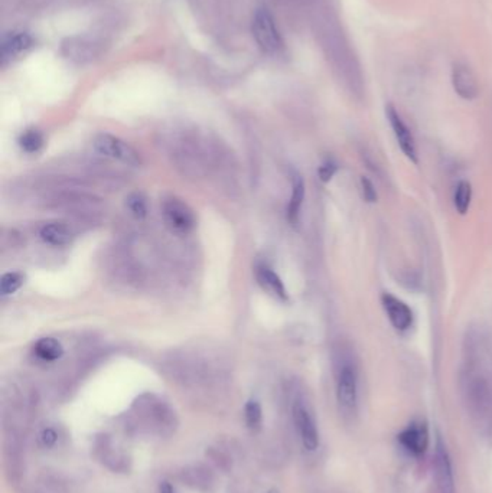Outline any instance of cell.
Wrapping results in <instances>:
<instances>
[{
	"mask_svg": "<svg viewBox=\"0 0 492 493\" xmlns=\"http://www.w3.org/2000/svg\"><path fill=\"white\" fill-rule=\"evenodd\" d=\"M292 416L302 446L307 452H315L319 446V431L312 413L302 401H296L293 405Z\"/></svg>",
	"mask_w": 492,
	"mask_h": 493,
	"instance_id": "277c9868",
	"label": "cell"
},
{
	"mask_svg": "<svg viewBox=\"0 0 492 493\" xmlns=\"http://www.w3.org/2000/svg\"><path fill=\"white\" fill-rule=\"evenodd\" d=\"M434 483H436V489H438L439 493H454L455 492L451 457H449L446 446L441 437H438V442H436Z\"/></svg>",
	"mask_w": 492,
	"mask_h": 493,
	"instance_id": "8992f818",
	"label": "cell"
},
{
	"mask_svg": "<svg viewBox=\"0 0 492 493\" xmlns=\"http://www.w3.org/2000/svg\"><path fill=\"white\" fill-rule=\"evenodd\" d=\"M161 493H174V489H172V486H171L169 483L163 482V483L161 485Z\"/></svg>",
	"mask_w": 492,
	"mask_h": 493,
	"instance_id": "d4e9b609",
	"label": "cell"
},
{
	"mask_svg": "<svg viewBox=\"0 0 492 493\" xmlns=\"http://www.w3.org/2000/svg\"><path fill=\"white\" fill-rule=\"evenodd\" d=\"M34 352L36 358H39L40 361L55 362L64 355V348L57 339H54V337H42V339L35 344Z\"/></svg>",
	"mask_w": 492,
	"mask_h": 493,
	"instance_id": "4fadbf2b",
	"label": "cell"
},
{
	"mask_svg": "<svg viewBox=\"0 0 492 493\" xmlns=\"http://www.w3.org/2000/svg\"><path fill=\"white\" fill-rule=\"evenodd\" d=\"M23 274L18 273V272H10L2 276L0 278V293L3 296H9L13 294L15 291H18L22 285H23Z\"/></svg>",
	"mask_w": 492,
	"mask_h": 493,
	"instance_id": "44dd1931",
	"label": "cell"
},
{
	"mask_svg": "<svg viewBox=\"0 0 492 493\" xmlns=\"http://www.w3.org/2000/svg\"><path fill=\"white\" fill-rule=\"evenodd\" d=\"M126 208L129 209V213L137 218L143 219L148 215V200L142 192H133L128 198H126Z\"/></svg>",
	"mask_w": 492,
	"mask_h": 493,
	"instance_id": "ac0fdd59",
	"label": "cell"
},
{
	"mask_svg": "<svg viewBox=\"0 0 492 493\" xmlns=\"http://www.w3.org/2000/svg\"><path fill=\"white\" fill-rule=\"evenodd\" d=\"M89 48H91V44H87L86 40L71 39V40H68V45H64V52L68 58L82 62V61L93 58L94 51H91Z\"/></svg>",
	"mask_w": 492,
	"mask_h": 493,
	"instance_id": "2e32d148",
	"label": "cell"
},
{
	"mask_svg": "<svg viewBox=\"0 0 492 493\" xmlns=\"http://www.w3.org/2000/svg\"><path fill=\"white\" fill-rule=\"evenodd\" d=\"M31 47H32V38L25 32H18V34L9 35L5 39L3 47H2V55L5 60L12 58V56H15Z\"/></svg>",
	"mask_w": 492,
	"mask_h": 493,
	"instance_id": "9a60e30c",
	"label": "cell"
},
{
	"mask_svg": "<svg viewBox=\"0 0 492 493\" xmlns=\"http://www.w3.org/2000/svg\"><path fill=\"white\" fill-rule=\"evenodd\" d=\"M336 400H338L340 408L344 413L351 414L355 411L358 400V383L353 366L345 365L340 371L338 381H336Z\"/></svg>",
	"mask_w": 492,
	"mask_h": 493,
	"instance_id": "5b68a950",
	"label": "cell"
},
{
	"mask_svg": "<svg viewBox=\"0 0 492 493\" xmlns=\"http://www.w3.org/2000/svg\"><path fill=\"white\" fill-rule=\"evenodd\" d=\"M256 280L259 286L267 293L273 296L274 299L282 300V302H288L289 296H288V290L283 285L282 278H280L273 269H270L267 264H257L256 265Z\"/></svg>",
	"mask_w": 492,
	"mask_h": 493,
	"instance_id": "8fae6325",
	"label": "cell"
},
{
	"mask_svg": "<svg viewBox=\"0 0 492 493\" xmlns=\"http://www.w3.org/2000/svg\"><path fill=\"white\" fill-rule=\"evenodd\" d=\"M162 217L172 232L185 235L196 227V217L188 204L178 198L166 200L162 205Z\"/></svg>",
	"mask_w": 492,
	"mask_h": 493,
	"instance_id": "6da1fadb",
	"label": "cell"
},
{
	"mask_svg": "<svg viewBox=\"0 0 492 493\" xmlns=\"http://www.w3.org/2000/svg\"><path fill=\"white\" fill-rule=\"evenodd\" d=\"M452 84L456 94L462 97L463 100H473L478 95V82L472 73V69L462 64L456 62L452 68Z\"/></svg>",
	"mask_w": 492,
	"mask_h": 493,
	"instance_id": "30bf717a",
	"label": "cell"
},
{
	"mask_svg": "<svg viewBox=\"0 0 492 493\" xmlns=\"http://www.w3.org/2000/svg\"><path fill=\"white\" fill-rule=\"evenodd\" d=\"M244 418H246L247 427L253 431H257L261 426V421H263L261 405L255 400L248 401L244 407Z\"/></svg>",
	"mask_w": 492,
	"mask_h": 493,
	"instance_id": "ffe728a7",
	"label": "cell"
},
{
	"mask_svg": "<svg viewBox=\"0 0 492 493\" xmlns=\"http://www.w3.org/2000/svg\"><path fill=\"white\" fill-rule=\"evenodd\" d=\"M383 307L391 322V325L397 330H406L412 326L413 323V312L412 309L407 306L404 302L399 300L390 293H384L383 298Z\"/></svg>",
	"mask_w": 492,
	"mask_h": 493,
	"instance_id": "9c48e42d",
	"label": "cell"
},
{
	"mask_svg": "<svg viewBox=\"0 0 492 493\" xmlns=\"http://www.w3.org/2000/svg\"><path fill=\"white\" fill-rule=\"evenodd\" d=\"M305 200V182L301 176H296L293 180L292 196L288 205V219L292 225H296L299 221L302 204Z\"/></svg>",
	"mask_w": 492,
	"mask_h": 493,
	"instance_id": "5bb4252c",
	"label": "cell"
},
{
	"mask_svg": "<svg viewBox=\"0 0 492 493\" xmlns=\"http://www.w3.org/2000/svg\"><path fill=\"white\" fill-rule=\"evenodd\" d=\"M19 145L26 153H36L44 146V136L35 129L26 130L19 139Z\"/></svg>",
	"mask_w": 492,
	"mask_h": 493,
	"instance_id": "d6986e66",
	"label": "cell"
},
{
	"mask_svg": "<svg viewBox=\"0 0 492 493\" xmlns=\"http://www.w3.org/2000/svg\"><path fill=\"white\" fill-rule=\"evenodd\" d=\"M471 200H472L471 183L467 180L459 182L456 187V192H455V208L460 215H465L468 213Z\"/></svg>",
	"mask_w": 492,
	"mask_h": 493,
	"instance_id": "e0dca14e",
	"label": "cell"
},
{
	"mask_svg": "<svg viewBox=\"0 0 492 493\" xmlns=\"http://www.w3.org/2000/svg\"><path fill=\"white\" fill-rule=\"evenodd\" d=\"M361 187H362V195L364 200L373 204L377 201V192L374 189V185L371 183V180L368 178H362L361 179Z\"/></svg>",
	"mask_w": 492,
	"mask_h": 493,
	"instance_id": "603a6c76",
	"label": "cell"
},
{
	"mask_svg": "<svg viewBox=\"0 0 492 493\" xmlns=\"http://www.w3.org/2000/svg\"><path fill=\"white\" fill-rule=\"evenodd\" d=\"M336 169H338V166H336V163L333 160L328 159L323 162L318 169V175H319L320 182H323V183L329 182L333 178V175L336 173Z\"/></svg>",
	"mask_w": 492,
	"mask_h": 493,
	"instance_id": "7402d4cb",
	"label": "cell"
},
{
	"mask_svg": "<svg viewBox=\"0 0 492 493\" xmlns=\"http://www.w3.org/2000/svg\"><path fill=\"white\" fill-rule=\"evenodd\" d=\"M40 440L45 447H51L55 444V442H57V434H55V431L51 429L44 430V433L40 434Z\"/></svg>",
	"mask_w": 492,
	"mask_h": 493,
	"instance_id": "cb8c5ba5",
	"label": "cell"
},
{
	"mask_svg": "<svg viewBox=\"0 0 492 493\" xmlns=\"http://www.w3.org/2000/svg\"><path fill=\"white\" fill-rule=\"evenodd\" d=\"M93 146L97 153H100L107 159L119 160L129 166H139L142 163L140 154L129 143L111 134H98L94 139Z\"/></svg>",
	"mask_w": 492,
	"mask_h": 493,
	"instance_id": "3957f363",
	"label": "cell"
},
{
	"mask_svg": "<svg viewBox=\"0 0 492 493\" xmlns=\"http://www.w3.org/2000/svg\"><path fill=\"white\" fill-rule=\"evenodd\" d=\"M253 35L266 53H277L283 47V40L279 34L276 22L270 12L266 9L256 12L255 19H253Z\"/></svg>",
	"mask_w": 492,
	"mask_h": 493,
	"instance_id": "7a4b0ae2",
	"label": "cell"
},
{
	"mask_svg": "<svg viewBox=\"0 0 492 493\" xmlns=\"http://www.w3.org/2000/svg\"><path fill=\"white\" fill-rule=\"evenodd\" d=\"M39 235L42 238V241L52 247H65L73 241L71 231H69V228L65 227L64 224H58V222L44 225V227L40 228Z\"/></svg>",
	"mask_w": 492,
	"mask_h": 493,
	"instance_id": "7c38bea8",
	"label": "cell"
},
{
	"mask_svg": "<svg viewBox=\"0 0 492 493\" xmlns=\"http://www.w3.org/2000/svg\"><path fill=\"white\" fill-rule=\"evenodd\" d=\"M386 115L387 119L391 124V129L395 132V136L397 139V142L400 145V149L403 150V153L409 158L412 162L417 163V154H416V145H414V139L410 133V130L407 129V125L404 124V121L401 120V117L399 116V112L396 111V108L393 107L391 104L386 107Z\"/></svg>",
	"mask_w": 492,
	"mask_h": 493,
	"instance_id": "ba28073f",
	"label": "cell"
},
{
	"mask_svg": "<svg viewBox=\"0 0 492 493\" xmlns=\"http://www.w3.org/2000/svg\"><path fill=\"white\" fill-rule=\"evenodd\" d=\"M400 446L412 456L425 455L429 446V431L425 422L414 421L407 426L399 435Z\"/></svg>",
	"mask_w": 492,
	"mask_h": 493,
	"instance_id": "52a82bcc",
	"label": "cell"
}]
</instances>
